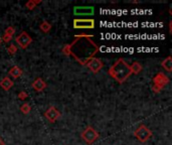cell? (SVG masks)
Segmentation results:
<instances>
[{"label": "cell", "instance_id": "23", "mask_svg": "<svg viewBox=\"0 0 172 145\" xmlns=\"http://www.w3.org/2000/svg\"><path fill=\"white\" fill-rule=\"evenodd\" d=\"M171 27H172V22L170 21L169 22V32H170V33H171Z\"/></svg>", "mask_w": 172, "mask_h": 145}, {"label": "cell", "instance_id": "5", "mask_svg": "<svg viewBox=\"0 0 172 145\" xmlns=\"http://www.w3.org/2000/svg\"><path fill=\"white\" fill-rule=\"evenodd\" d=\"M15 43H17V46L20 48L25 50V48H27L31 44L32 37L27 33V32L22 31L20 34L15 37Z\"/></svg>", "mask_w": 172, "mask_h": 145}, {"label": "cell", "instance_id": "17", "mask_svg": "<svg viewBox=\"0 0 172 145\" xmlns=\"http://www.w3.org/2000/svg\"><path fill=\"white\" fill-rule=\"evenodd\" d=\"M19 109H20L22 114H24V115H27L31 112V106L29 105L28 103H24V104H22Z\"/></svg>", "mask_w": 172, "mask_h": 145}, {"label": "cell", "instance_id": "16", "mask_svg": "<svg viewBox=\"0 0 172 145\" xmlns=\"http://www.w3.org/2000/svg\"><path fill=\"white\" fill-rule=\"evenodd\" d=\"M40 29L43 31V32H44V33H47V32L51 29V24H50L48 21L44 20V21H43V22L40 23Z\"/></svg>", "mask_w": 172, "mask_h": 145}, {"label": "cell", "instance_id": "3", "mask_svg": "<svg viewBox=\"0 0 172 145\" xmlns=\"http://www.w3.org/2000/svg\"><path fill=\"white\" fill-rule=\"evenodd\" d=\"M82 139L85 141L88 145H92L93 143H95L98 138L100 137V135L98 132L96 131V129H94L92 126H88L85 130L82 132L81 134Z\"/></svg>", "mask_w": 172, "mask_h": 145}, {"label": "cell", "instance_id": "4", "mask_svg": "<svg viewBox=\"0 0 172 145\" xmlns=\"http://www.w3.org/2000/svg\"><path fill=\"white\" fill-rule=\"evenodd\" d=\"M95 20L92 18L80 19L77 18L74 20V28L76 29H93L95 28Z\"/></svg>", "mask_w": 172, "mask_h": 145}, {"label": "cell", "instance_id": "13", "mask_svg": "<svg viewBox=\"0 0 172 145\" xmlns=\"http://www.w3.org/2000/svg\"><path fill=\"white\" fill-rule=\"evenodd\" d=\"M161 67H163L165 71H167L168 73L172 72V57H167L164 60H162Z\"/></svg>", "mask_w": 172, "mask_h": 145}, {"label": "cell", "instance_id": "14", "mask_svg": "<svg viewBox=\"0 0 172 145\" xmlns=\"http://www.w3.org/2000/svg\"><path fill=\"white\" fill-rule=\"evenodd\" d=\"M143 70V67L142 64L138 62H134L132 64V66H130V71H131V74H134V75H138L140 74Z\"/></svg>", "mask_w": 172, "mask_h": 145}, {"label": "cell", "instance_id": "18", "mask_svg": "<svg viewBox=\"0 0 172 145\" xmlns=\"http://www.w3.org/2000/svg\"><path fill=\"white\" fill-rule=\"evenodd\" d=\"M17 47L15 46V44H10V46H8L7 47V53L9 56H14V54L17 53Z\"/></svg>", "mask_w": 172, "mask_h": 145}, {"label": "cell", "instance_id": "21", "mask_svg": "<svg viewBox=\"0 0 172 145\" xmlns=\"http://www.w3.org/2000/svg\"><path fill=\"white\" fill-rule=\"evenodd\" d=\"M162 89L161 87H159V86H157V85H152V91H153L154 93H156V94H159V93H160L161 91H162Z\"/></svg>", "mask_w": 172, "mask_h": 145}, {"label": "cell", "instance_id": "1", "mask_svg": "<svg viewBox=\"0 0 172 145\" xmlns=\"http://www.w3.org/2000/svg\"><path fill=\"white\" fill-rule=\"evenodd\" d=\"M108 74L117 83L123 84L132 75L130 71V64L124 59H118L114 64L109 69Z\"/></svg>", "mask_w": 172, "mask_h": 145}, {"label": "cell", "instance_id": "15", "mask_svg": "<svg viewBox=\"0 0 172 145\" xmlns=\"http://www.w3.org/2000/svg\"><path fill=\"white\" fill-rule=\"evenodd\" d=\"M41 1L40 0H29L26 3H25V7H26L28 10H33L34 8H36V6L38 4H40Z\"/></svg>", "mask_w": 172, "mask_h": 145}, {"label": "cell", "instance_id": "11", "mask_svg": "<svg viewBox=\"0 0 172 145\" xmlns=\"http://www.w3.org/2000/svg\"><path fill=\"white\" fill-rule=\"evenodd\" d=\"M13 86H14V82L9 78V77H5V78H3L0 81V87L6 92L9 91Z\"/></svg>", "mask_w": 172, "mask_h": 145}, {"label": "cell", "instance_id": "9", "mask_svg": "<svg viewBox=\"0 0 172 145\" xmlns=\"http://www.w3.org/2000/svg\"><path fill=\"white\" fill-rule=\"evenodd\" d=\"M74 13L76 15H93L94 7L93 6H77L74 9Z\"/></svg>", "mask_w": 172, "mask_h": 145}, {"label": "cell", "instance_id": "8", "mask_svg": "<svg viewBox=\"0 0 172 145\" xmlns=\"http://www.w3.org/2000/svg\"><path fill=\"white\" fill-rule=\"evenodd\" d=\"M169 82H170V79L168 78L164 73H158L157 75L153 78L154 85H157L159 87H161L162 89H163L166 85H168Z\"/></svg>", "mask_w": 172, "mask_h": 145}, {"label": "cell", "instance_id": "25", "mask_svg": "<svg viewBox=\"0 0 172 145\" xmlns=\"http://www.w3.org/2000/svg\"><path fill=\"white\" fill-rule=\"evenodd\" d=\"M1 43H2V40H1V37H0V44H1Z\"/></svg>", "mask_w": 172, "mask_h": 145}, {"label": "cell", "instance_id": "22", "mask_svg": "<svg viewBox=\"0 0 172 145\" xmlns=\"http://www.w3.org/2000/svg\"><path fill=\"white\" fill-rule=\"evenodd\" d=\"M76 37H86V38H93L94 35L92 34H77V35H74Z\"/></svg>", "mask_w": 172, "mask_h": 145}, {"label": "cell", "instance_id": "24", "mask_svg": "<svg viewBox=\"0 0 172 145\" xmlns=\"http://www.w3.org/2000/svg\"><path fill=\"white\" fill-rule=\"evenodd\" d=\"M0 145H5V143L3 142V140L1 139V138H0Z\"/></svg>", "mask_w": 172, "mask_h": 145}, {"label": "cell", "instance_id": "10", "mask_svg": "<svg viewBox=\"0 0 172 145\" xmlns=\"http://www.w3.org/2000/svg\"><path fill=\"white\" fill-rule=\"evenodd\" d=\"M31 87H32V89H33L35 92L40 93V92H43V91H44L45 89H46L47 84L45 83V81L43 78H36L33 81V82H32Z\"/></svg>", "mask_w": 172, "mask_h": 145}, {"label": "cell", "instance_id": "20", "mask_svg": "<svg viewBox=\"0 0 172 145\" xmlns=\"http://www.w3.org/2000/svg\"><path fill=\"white\" fill-rule=\"evenodd\" d=\"M17 97H18V99H19V100H22V101H23V100H26V99H27L28 94H27V93L25 92V91H21V92H19V93H18Z\"/></svg>", "mask_w": 172, "mask_h": 145}, {"label": "cell", "instance_id": "2", "mask_svg": "<svg viewBox=\"0 0 172 145\" xmlns=\"http://www.w3.org/2000/svg\"><path fill=\"white\" fill-rule=\"evenodd\" d=\"M152 135H153L152 131L144 124L140 125V126L134 131V136L137 138V140H139L142 143L147 142L152 137Z\"/></svg>", "mask_w": 172, "mask_h": 145}, {"label": "cell", "instance_id": "12", "mask_svg": "<svg viewBox=\"0 0 172 145\" xmlns=\"http://www.w3.org/2000/svg\"><path fill=\"white\" fill-rule=\"evenodd\" d=\"M8 74H9V75H10L13 79H18L19 77L22 76L23 72H22V70H21L18 66H13L10 70H9Z\"/></svg>", "mask_w": 172, "mask_h": 145}, {"label": "cell", "instance_id": "19", "mask_svg": "<svg viewBox=\"0 0 172 145\" xmlns=\"http://www.w3.org/2000/svg\"><path fill=\"white\" fill-rule=\"evenodd\" d=\"M14 33H15V28L13 26H8L4 31V34L9 35V36H12V37H13Z\"/></svg>", "mask_w": 172, "mask_h": 145}, {"label": "cell", "instance_id": "7", "mask_svg": "<svg viewBox=\"0 0 172 145\" xmlns=\"http://www.w3.org/2000/svg\"><path fill=\"white\" fill-rule=\"evenodd\" d=\"M60 115H61L60 112L58 111L54 106H51V107H50L44 112V117L46 118L50 123H54V122L60 117Z\"/></svg>", "mask_w": 172, "mask_h": 145}, {"label": "cell", "instance_id": "6", "mask_svg": "<svg viewBox=\"0 0 172 145\" xmlns=\"http://www.w3.org/2000/svg\"><path fill=\"white\" fill-rule=\"evenodd\" d=\"M86 67L89 69L91 72L94 74H98L101 70L104 67V64L98 57H92L91 60H89L86 64Z\"/></svg>", "mask_w": 172, "mask_h": 145}]
</instances>
